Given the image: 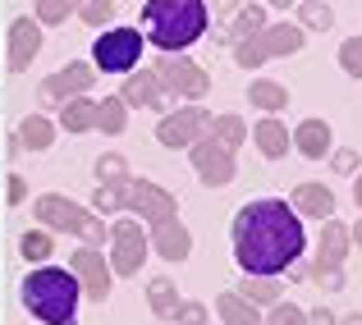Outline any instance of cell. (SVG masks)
<instances>
[{"label":"cell","mask_w":362,"mask_h":325,"mask_svg":"<svg viewBox=\"0 0 362 325\" xmlns=\"http://www.w3.org/2000/svg\"><path fill=\"white\" fill-rule=\"evenodd\" d=\"M147 234L138 229V220H115L110 225V266L115 275H138V266L147 261Z\"/></svg>","instance_id":"52a82bcc"},{"label":"cell","mask_w":362,"mask_h":325,"mask_svg":"<svg viewBox=\"0 0 362 325\" xmlns=\"http://www.w3.org/2000/svg\"><path fill=\"white\" fill-rule=\"evenodd\" d=\"M339 325H362V312H354V317H344Z\"/></svg>","instance_id":"ee69618b"},{"label":"cell","mask_w":362,"mask_h":325,"mask_svg":"<svg viewBox=\"0 0 362 325\" xmlns=\"http://www.w3.org/2000/svg\"><path fill=\"white\" fill-rule=\"evenodd\" d=\"M266 5H280V9H289V5H298V0H266Z\"/></svg>","instance_id":"bcb514c9"},{"label":"cell","mask_w":362,"mask_h":325,"mask_svg":"<svg viewBox=\"0 0 362 325\" xmlns=\"http://www.w3.org/2000/svg\"><path fill=\"white\" fill-rule=\"evenodd\" d=\"M37 51H42V23L37 18H14V28H9V69L23 73Z\"/></svg>","instance_id":"5bb4252c"},{"label":"cell","mask_w":362,"mask_h":325,"mask_svg":"<svg viewBox=\"0 0 362 325\" xmlns=\"http://www.w3.org/2000/svg\"><path fill=\"white\" fill-rule=\"evenodd\" d=\"M18 293H23V307L42 325H74L83 284H78V275L64 271V266H37V271H28V280H23Z\"/></svg>","instance_id":"3957f363"},{"label":"cell","mask_w":362,"mask_h":325,"mask_svg":"<svg viewBox=\"0 0 362 325\" xmlns=\"http://www.w3.org/2000/svg\"><path fill=\"white\" fill-rule=\"evenodd\" d=\"M266 32V14L262 5H239L230 18V42H243V37H262Z\"/></svg>","instance_id":"cb8c5ba5"},{"label":"cell","mask_w":362,"mask_h":325,"mask_svg":"<svg viewBox=\"0 0 362 325\" xmlns=\"http://www.w3.org/2000/svg\"><path fill=\"white\" fill-rule=\"evenodd\" d=\"M339 69H344L349 78H362V32L344 37V46H339Z\"/></svg>","instance_id":"836d02e7"},{"label":"cell","mask_w":362,"mask_h":325,"mask_svg":"<svg viewBox=\"0 0 362 325\" xmlns=\"http://www.w3.org/2000/svg\"><path fill=\"white\" fill-rule=\"evenodd\" d=\"M308 325H339V317L330 307H317V312H308Z\"/></svg>","instance_id":"60d3db41"},{"label":"cell","mask_w":362,"mask_h":325,"mask_svg":"<svg viewBox=\"0 0 362 325\" xmlns=\"http://www.w3.org/2000/svg\"><path fill=\"white\" fill-rule=\"evenodd\" d=\"M312 280H317L321 289H339V284H344V271H330V266H312Z\"/></svg>","instance_id":"ab89813d"},{"label":"cell","mask_w":362,"mask_h":325,"mask_svg":"<svg viewBox=\"0 0 362 325\" xmlns=\"http://www.w3.org/2000/svg\"><path fill=\"white\" fill-rule=\"evenodd\" d=\"M298 23H303V28H317V32H326V28L335 23V9H330L326 0H303V5H298Z\"/></svg>","instance_id":"f546056e"},{"label":"cell","mask_w":362,"mask_h":325,"mask_svg":"<svg viewBox=\"0 0 362 325\" xmlns=\"http://www.w3.org/2000/svg\"><path fill=\"white\" fill-rule=\"evenodd\" d=\"M234 60H239L243 69L252 73V69H262V64L271 60V51H266L262 37H243V42H234Z\"/></svg>","instance_id":"f1b7e54d"},{"label":"cell","mask_w":362,"mask_h":325,"mask_svg":"<svg viewBox=\"0 0 362 325\" xmlns=\"http://www.w3.org/2000/svg\"><path fill=\"white\" fill-rule=\"evenodd\" d=\"M354 202H358V211H362V170H358V179H354Z\"/></svg>","instance_id":"7bdbcfd3"},{"label":"cell","mask_w":362,"mask_h":325,"mask_svg":"<svg viewBox=\"0 0 362 325\" xmlns=\"http://www.w3.org/2000/svg\"><path fill=\"white\" fill-rule=\"evenodd\" d=\"M60 129L64 133H88V129H97V106L92 101H64V110H60Z\"/></svg>","instance_id":"d4e9b609"},{"label":"cell","mask_w":362,"mask_h":325,"mask_svg":"<svg viewBox=\"0 0 362 325\" xmlns=\"http://www.w3.org/2000/svg\"><path fill=\"white\" fill-rule=\"evenodd\" d=\"M188 156H193V170L202 175V184H206V188H225V184H234V151H230V147H221L211 133H206V138H197L193 147H188Z\"/></svg>","instance_id":"ba28073f"},{"label":"cell","mask_w":362,"mask_h":325,"mask_svg":"<svg viewBox=\"0 0 362 325\" xmlns=\"http://www.w3.org/2000/svg\"><path fill=\"white\" fill-rule=\"evenodd\" d=\"M37 220H42L46 229H60V234H74V238H83V243H92L97 247L101 238L110 234L106 229V220H97L88 211V206H78V202H69V197H55V193H46V197H37Z\"/></svg>","instance_id":"277c9868"},{"label":"cell","mask_w":362,"mask_h":325,"mask_svg":"<svg viewBox=\"0 0 362 325\" xmlns=\"http://www.w3.org/2000/svg\"><path fill=\"white\" fill-rule=\"evenodd\" d=\"M293 147H298L308 160L330 156V124L326 119H303L298 129H293Z\"/></svg>","instance_id":"ffe728a7"},{"label":"cell","mask_w":362,"mask_h":325,"mask_svg":"<svg viewBox=\"0 0 362 325\" xmlns=\"http://www.w3.org/2000/svg\"><path fill=\"white\" fill-rule=\"evenodd\" d=\"M262 42H266V51H271V60L275 55H293V51H303V42H308V28L303 23H266V32H262Z\"/></svg>","instance_id":"d6986e66"},{"label":"cell","mask_w":362,"mask_h":325,"mask_svg":"<svg viewBox=\"0 0 362 325\" xmlns=\"http://www.w3.org/2000/svg\"><path fill=\"white\" fill-rule=\"evenodd\" d=\"M18 138H23V147L42 151V147H51V142H55V124L42 119V114H28V119L18 124Z\"/></svg>","instance_id":"83f0119b"},{"label":"cell","mask_w":362,"mask_h":325,"mask_svg":"<svg viewBox=\"0 0 362 325\" xmlns=\"http://www.w3.org/2000/svg\"><path fill=\"white\" fill-rule=\"evenodd\" d=\"M175 325H206V307H202V302H179Z\"/></svg>","instance_id":"74e56055"},{"label":"cell","mask_w":362,"mask_h":325,"mask_svg":"<svg viewBox=\"0 0 362 325\" xmlns=\"http://www.w3.org/2000/svg\"><path fill=\"white\" fill-rule=\"evenodd\" d=\"M92 78H97V73H92L83 60H74V64H64L60 73H51V78L42 83V97L46 101H55V97H78V92L92 88Z\"/></svg>","instance_id":"9a60e30c"},{"label":"cell","mask_w":362,"mask_h":325,"mask_svg":"<svg viewBox=\"0 0 362 325\" xmlns=\"http://www.w3.org/2000/svg\"><path fill=\"white\" fill-rule=\"evenodd\" d=\"M206 133H211V138L221 142V147H230V151H239L243 142H247V124L239 119V114H216Z\"/></svg>","instance_id":"484cf974"},{"label":"cell","mask_w":362,"mask_h":325,"mask_svg":"<svg viewBox=\"0 0 362 325\" xmlns=\"http://www.w3.org/2000/svg\"><path fill=\"white\" fill-rule=\"evenodd\" d=\"M156 73H160V83H165L170 97H188V101H197V97H206V88H211V73H206L202 64H193L184 51H179V55H165V51H160Z\"/></svg>","instance_id":"8992f818"},{"label":"cell","mask_w":362,"mask_h":325,"mask_svg":"<svg viewBox=\"0 0 362 325\" xmlns=\"http://www.w3.org/2000/svg\"><path fill=\"white\" fill-rule=\"evenodd\" d=\"M129 106H147V110H170L175 106V97L165 92V83H160V73L156 69H147V73H129L124 78V92H119Z\"/></svg>","instance_id":"7c38bea8"},{"label":"cell","mask_w":362,"mask_h":325,"mask_svg":"<svg viewBox=\"0 0 362 325\" xmlns=\"http://www.w3.org/2000/svg\"><path fill=\"white\" fill-rule=\"evenodd\" d=\"M330 165H335L339 175H358V170H362V165H358V151H354V147L335 151V156H330Z\"/></svg>","instance_id":"f35d334b"},{"label":"cell","mask_w":362,"mask_h":325,"mask_svg":"<svg viewBox=\"0 0 362 325\" xmlns=\"http://www.w3.org/2000/svg\"><path fill=\"white\" fill-rule=\"evenodd\" d=\"M206 129H211V114L188 106V110H175L156 124V142L160 147H193L197 138H206Z\"/></svg>","instance_id":"8fae6325"},{"label":"cell","mask_w":362,"mask_h":325,"mask_svg":"<svg viewBox=\"0 0 362 325\" xmlns=\"http://www.w3.org/2000/svg\"><path fill=\"white\" fill-rule=\"evenodd\" d=\"M142 42H147V32H138V28H106L92 42V64L101 73H129L142 60Z\"/></svg>","instance_id":"5b68a950"},{"label":"cell","mask_w":362,"mask_h":325,"mask_svg":"<svg viewBox=\"0 0 362 325\" xmlns=\"http://www.w3.org/2000/svg\"><path fill=\"white\" fill-rule=\"evenodd\" d=\"M74 9V0H37V23H64Z\"/></svg>","instance_id":"e575fe53"},{"label":"cell","mask_w":362,"mask_h":325,"mask_svg":"<svg viewBox=\"0 0 362 325\" xmlns=\"http://www.w3.org/2000/svg\"><path fill=\"white\" fill-rule=\"evenodd\" d=\"M124 106H129L124 97H106V101L97 106V129H106V133H119V129H124Z\"/></svg>","instance_id":"4dcf8cb0"},{"label":"cell","mask_w":362,"mask_h":325,"mask_svg":"<svg viewBox=\"0 0 362 325\" xmlns=\"http://www.w3.org/2000/svg\"><path fill=\"white\" fill-rule=\"evenodd\" d=\"M239 293L247 302H257V307H275L280 302V275H243Z\"/></svg>","instance_id":"603a6c76"},{"label":"cell","mask_w":362,"mask_h":325,"mask_svg":"<svg viewBox=\"0 0 362 325\" xmlns=\"http://www.w3.org/2000/svg\"><path fill=\"white\" fill-rule=\"evenodd\" d=\"M129 211L138 220H151V225H165V220L179 215V202L175 193H165L151 179H129Z\"/></svg>","instance_id":"9c48e42d"},{"label":"cell","mask_w":362,"mask_h":325,"mask_svg":"<svg viewBox=\"0 0 362 325\" xmlns=\"http://www.w3.org/2000/svg\"><path fill=\"white\" fill-rule=\"evenodd\" d=\"M69 271L78 275V284H83V298H92V302H106V293H110V275H115V266L106 261V256L97 252V247H78V252L69 256Z\"/></svg>","instance_id":"30bf717a"},{"label":"cell","mask_w":362,"mask_h":325,"mask_svg":"<svg viewBox=\"0 0 362 325\" xmlns=\"http://www.w3.org/2000/svg\"><path fill=\"white\" fill-rule=\"evenodd\" d=\"M151 247H156V256H165V261H184V256L193 252V234H188L179 220H165V225H156V234H151Z\"/></svg>","instance_id":"ac0fdd59"},{"label":"cell","mask_w":362,"mask_h":325,"mask_svg":"<svg viewBox=\"0 0 362 325\" xmlns=\"http://www.w3.org/2000/svg\"><path fill=\"white\" fill-rule=\"evenodd\" d=\"M97 179L101 184H124V156H101L97 160Z\"/></svg>","instance_id":"8d00e7d4"},{"label":"cell","mask_w":362,"mask_h":325,"mask_svg":"<svg viewBox=\"0 0 362 325\" xmlns=\"http://www.w3.org/2000/svg\"><path fill=\"white\" fill-rule=\"evenodd\" d=\"M252 142H257V151H262L266 160H280L284 151L293 147V133L284 129V119H280V114H266V119L252 129Z\"/></svg>","instance_id":"e0dca14e"},{"label":"cell","mask_w":362,"mask_h":325,"mask_svg":"<svg viewBox=\"0 0 362 325\" xmlns=\"http://www.w3.org/2000/svg\"><path fill=\"white\" fill-rule=\"evenodd\" d=\"M247 101H252L257 110H266V114L289 110V88H280V83H271V78H252L247 83Z\"/></svg>","instance_id":"7402d4cb"},{"label":"cell","mask_w":362,"mask_h":325,"mask_svg":"<svg viewBox=\"0 0 362 325\" xmlns=\"http://www.w3.org/2000/svg\"><path fill=\"white\" fill-rule=\"evenodd\" d=\"M211 9H216V14H225V18H234V9H239V0H211Z\"/></svg>","instance_id":"b9f144b4"},{"label":"cell","mask_w":362,"mask_h":325,"mask_svg":"<svg viewBox=\"0 0 362 325\" xmlns=\"http://www.w3.org/2000/svg\"><path fill=\"white\" fill-rule=\"evenodd\" d=\"M216 312H221V325H266V317L257 312V302H247L239 289L221 293V298H216Z\"/></svg>","instance_id":"44dd1931"},{"label":"cell","mask_w":362,"mask_h":325,"mask_svg":"<svg viewBox=\"0 0 362 325\" xmlns=\"http://www.w3.org/2000/svg\"><path fill=\"white\" fill-rule=\"evenodd\" d=\"M74 14H78L88 28H101L110 14H115V0H78V9H74Z\"/></svg>","instance_id":"d6a6232c"},{"label":"cell","mask_w":362,"mask_h":325,"mask_svg":"<svg viewBox=\"0 0 362 325\" xmlns=\"http://www.w3.org/2000/svg\"><path fill=\"white\" fill-rule=\"evenodd\" d=\"M234 261L243 275H284L298 266L308 234L303 215L284 197H252L234 211Z\"/></svg>","instance_id":"6da1fadb"},{"label":"cell","mask_w":362,"mask_h":325,"mask_svg":"<svg viewBox=\"0 0 362 325\" xmlns=\"http://www.w3.org/2000/svg\"><path fill=\"white\" fill-rule=\"evenodd\" d=\"M289 202L303 220H330L335 215V193H330L326 184H298Z\"/></svg>","instance_id":"2e32d148"},{"label":"cell","mask_w":362,"mask_h":325,"mask_svg":"<svg viewBox=\"0 0 362 325\" xmlns=\"http://www.w3.org/2000/svg\"><path fill=\"white\" fill-rule=\"evenodd\" d=\"M349 247H354V229L344 220H326L321 225V247H317V266H330V271H344Z\"/></svg>","instance_id":"4fadbf2b"},{"label":"cell","mask_w":362,"mask_h":325,"mask_svg":"<svg viewBox=\"0 0 362 325\" xmlns=\"http://www.w3.org/2000/svg\"><path fill=\"white\" fill-rule=\"evenodd\" d=\"M206 23H211V5L206 0H147L142 5V32L165 55H179L197 37H206Z\"/></svg>","instance_id":"7a4b0ae2"},{"label":"cell","mask_w":362,"mask_h":325,"mask_svg":"<svg viewBox=\"0 0 362 325\" xmlns=\"http://www.w3.org/2000/svg\"><path fill=\"white\" fill-rule=\"evenodd\" d=\"M354 247H362V220L354 225Z\"/></svg>","instance_id":"f6af8a7d"},{"label":"cell","mask_w":362,"mask_h":325,"mask_svg":"<svg viewBox=\"0 0 362 325\" xmlns=\"http://www.w3.org/2000/svg\"><path fill=\"white\" fill-rule=\"evenodd\" d=\"M18 252H23L28 261H46V256H51V234H42V229H28V234L18 238Z\"/></svg>","instance_id":"1f68e13d"},{"label":"cell","mask_w":362,"mask_h":325,"mask_svg":"<svg viewBox=\"0 0 362 325\" xmlns=\"http://www.w3.org/2000/svg\"><path fill=\"white\" fill-rule=\"evenodd\" d=\"M266 325H308V312H303L298 302H275V307L266 312Z\"/></svg>","instance_id":"d590c367"},{"label":"cell","mask_w":362,"mask_h":325,"mask_svg":"<svg viewBox=\"0 0 362 325\" xmlns=\"http://www.w3.org/2000/svg\"><path fill=\"white\" fill-rule=\"evenodd\" d=\"M147 302H151V312H156V317L175 321V312H179V289H175L170 280H151V284H147Z\"/></svg>","instance_id":"4316f807"}]
</instances>
